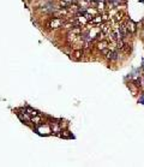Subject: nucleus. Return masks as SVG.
<instances>
[{
    "label": "nucleus",
    "instance_id": "nucleus-1",
    "mask_svg": "<svg viewBox=\"0 0 144 167\" xmlns=\"http://www.w3.org/2000/svg\"><path fill=\"white\" fill-rule=\"evenodd\" d=\"M107 54H108V58L111 59V60H115L116 58H118V53H116V52H113V51H109Z\"/></svg>",
    "mask_w": 144,
    "mask_h": 167
},
{
    "label": "nucleus",
    "instance_id": "nucleus-2",
    "mask_svg": "<svg viewBox=\"0 0 144 167\" xmlns=\"http://www.w3.org/2000/svg\"><path fill=\"white\" fill-rule=\"evenodd\" d=\"M139 102H141V103H143V105H144V96H142V97H141V99H139Z\"/></svg>",
    "mask_w": 144,
    "mask_h": 167
}]
</instances>
